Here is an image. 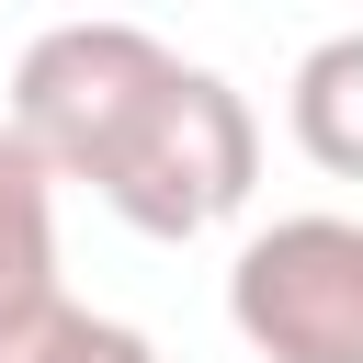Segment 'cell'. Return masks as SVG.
Here are the masks:
<instances>
[{
  "label": "cell",
  "mask_w": 363,
  "mask_h": 363,
  "mask_svg": "<svg viewBox=\"0 0 363 363\" xmlns=\"http://www.w3.org/2000/svg\"><path fill=\"white\" fill-rule=\"evenodd\" d=\"M57 329H68V284H57V182H45V159L0 125V363H45Z\"/></svg>",
  "instance_id": "obj_4"
},
{
  "label": "cell",
  "mask_w": 363,
  "mask_h": 363,
  "mask_svg": "<svg viewBox=\"0 0 363 363\" xmlns=\"http://www.w3.org/2000/svg\"><path fill=\"white\" fill-rule=\"evenodd\" d=\"M227 329L261 363H363V216H272L227 261Z\"/></svg>",
  "instance_id": "obj_3"
},
{
  "label": "cell",
  "mask_w": 363,
  "mask_h": 363,
  "mask_svg": "<svg viewBox=\"0 0 363 363\" xmlns=\"http://www.w3.org/2000/svg\"><path fill=\"white\" fill-rule=\"evenodd\" d=\"M250 182H261V113H250V91L238 79H216V68H170V91L136 113V136L113 147V170L91 182L136 238H204V227H227L238 204H250Z\"/></svg>",
  "instance_id": "obj_1"
},
{
  "label": "cell",
  "mask_w": 363,
  "mask_h": 363,
  "mask_svg": "<svg viewBox=\"0 0 363 363\" xmlns=\"http://www.w3.org/2000/svg\"><path fill=\"white\" fill-rule=\"evenodd\" d=\"M45 363H159V340H147V329H125V318L68 306V329L45 340Z\"/></svg>",
  "instance_id": "obj_6"
},
{
  "label": "cell",
  "mask_w": 363,
  "mask_h": 363,
  "mask_svg": "<svg viewBox=\"0 0 363 363\" xmlns=\"http://www.w3.org/2000/svg\"><path fill=\"white\" fill-rule=\"evenodd\" d=\"M284 125L295 147L329 170V182H363V23L352 34H318L284 79Z\"/></svg>",
  "instance_id": "obj_5"
},
{
  "label": "cell",
  "mask_w": 363,
  "mask_h": 363,
  "mask_svg": "<svg viewBox=\"0 0 363 363\" xmlns=\"http://www.w3.org/2000/svg\"><path fill=\"white\" fill-rule=\"evenodd\" d=\"M170 45L147 23H113V11H79V23H45L23 57H11V136L45 159V182H102L113 147L136 136V113L170 91Z\"/></svg>",
  "instance_id": "obj_2"
}]
</instances>
